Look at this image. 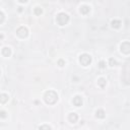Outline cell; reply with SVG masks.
Wrapping results in <instances>:
<instances>
[{
	"mask_svg": "<svg viewBox=\"0 0 130 130\" xmlns=\"http://www.w3.org/2000/svg\"><path fill=\"white\" fill-rule=\"evenodd\" d=\"M44 100H45V102H46L47 104L53 105V104H55V103L57 102V100H58V94H57V92L54 91V90H48V91H46L45 94H44Z\"/></svg>",
	"mask_w": 130,
	"mask_h": 130,
	"instance_id": "obj_1",
	"label": "cell"
},
{
	"mask_svg": "<svg viewBox=\"0 0 130 130\" xmlns=\"http://www.w3.org/2000/svg\"><path fill=\"white\" fill-rule=\"evenodd\" d=\"M68 21H69V16H68L67 13L60 12V13L57 14V16H56V22L59 25H65Z\"/></svg>",
	"mask_w": 130,
	"mask_h": 130,
	"instance_id": "obj_2",
	"label": "cell"
},
{
	"mask_svg": "<svg viewBox=\"0 0 130 130\" xmlns=\"http://www.w3.org/2000/svg\"><path fill=\"white\" fill-rule=\"evenodd\" d=\"M79 62L82 66H87L91 63V56L84 53V54H81L79 56Z\"/></svg>",
	"mask_w": 130,
	"mask_h": 130,
	"instance_id": "obj_3",
	"label": "cell"
},
{
	"mask_svg": "<svg viewBox=\"0 0 130 130\" xmlns=\"http://www.w3.org/2000/svg\"><path fill=\"white\" fill-rule=\"evenodd\" d=\"M16 34L20 38H26L27 35H28V29L25 26H19L16 30Z\"/></svg>",
	"mask_w": 130,
	"mask_h": 130,
	"instance_id": "obj_4",
	"label": "cell"
},
{
	"mask_svg": "<svg viewBox=\"0 0 130 130\" xmlns=\"http://www.w3.org/2000/svg\"><path fill=\"white\" fill-rule=\"evenodd\" d=\"M120 50H121V52L124 53V54H129V53H130V43H129L128 41L123 42V43L121 44V46H120Z\"/></svg>",
	"mask_w": 130,
	"mask_h": 130,
	"instance_id": "obj_5",
	"label": "cell"
},
{
	"mask_svg": "<svg viewBox=\"0 0 130 130\" xmlns=\"http://www.w3.org/2000/svg\"><path fill=\"white\" fill-rule=\"evenodd\" d=\"M72 103L74 104V106L76 107H80L82 105V98L80 95H75L72 100Z\"/></svg>",
	"mask_w": 130,
	"mask_h": 130,
	"instance_id": "obj_6",
	"label": "cell"
},
{
	"mask_svg": "<svg viewBox=\"0 0 130 130\" xmlns=\"http://www.w3.org/2000/svg\"><path fill=\"white\" fill-rule=\"evenodd\" d=\"M68 120L71 123H76L77 120H78V115L76 113H70L69 116H68Z\"/></svg>",
	"mask_w": 130,
	"mask_h": 130,
	"instance_id": "obj_7",
	"label": "cell"
},
{
	"mask_svg": "<svg viewBox=\"0 0 130 130\" xmlns=\"http://www.w3.org/2000/svg\"><path fill=\"white\" fill-rule=\"evenodd\" d=\"M1 53H2V55L4 57H10V55H11V49L8 48V47H4L2 49V51H1Z\"/></svg>",
	"mask_w": 130,
	"mask_h": 130,
	"instance_id": "obj_8",
	"label": "cell"
},
{
	"mask_svg": "<svg viewBox=\"0 0 130 130\" xmlns=\"http://www.w3.org/2000/svg\"><path fill=\"white\" fill-rule=\"evenodd\" d=\"M105 116H106V114H105V111H104V110L99 109V110L95 111V117H96V118L103 119V118H105Z\"/></svg>",
	"mask_w": 130,
	"mask_h": 130,
	"instance_id": "obj_9",
	"label": "cell"
},
{
	"mask_svg": "<svg viewBox=\"0 0 130 130\" xmlns=\"http://www.w3.org/2000/svg\"><path fill=\"white\" fill-rule=\"evenodd\" d=\"M89 11H90V7L89 6H87V5H81L80 6V12L82 14H87Z\"/></svg>",
	"mask_w": 130,
	"mask_h": 130,
	"instance_id": "obj_10",
	"label": "cell"
},
{
	"mask_svg": "<svg viewBox=\"0 0 130 130\" xmlns=\"http://www.w3.org/2000/svg\"><path fill=\"white\" fill-rule=\"evenodd\" d=\"M111 24H112V26H113L114 28H119V27L121 26L122 22H121V20H119V19H114V20H112Z\"/></svg>",
	"mask_w": 130,
	"mask_h": 130,
	"instance_id": "obj_11",
	"label": "cell"
},
{
	"mask_svg": "<svg viewBox=\"0 0 130 130\" xmlns=\"http://www.w3.org/2000/svg\"><path fill=\"white\" fill-rule=\"evenodd\" d=\"M8 99H9L8 94H6V93H1V94H0V103H1V104L7 103Z\"/></svg>",
	"mask_w": 130,
	"mask_h": 130,
	"instance_id": "obj_12",
	"label": "cell"
},
{
	"mask_svg": "<svg viewBox=\"0 0 130 130\" xmlns=\"http://www.w3.org/2000/svg\"><path fill=\"white\" fill-rule=\"evenodd\" d=\"M98 84H99L101 87H105V86H106V84H107V80H106L105 78L101 77V78H99V79H98Z\"/></svg>",
	"mask_w": 130,
	"mask_h": 130,
	"instance_id": "obj_13",
	"label": "cell"
},
{
	"mask_svg": "<svg viewBox=\"0 0 130 130\" xmlns=\"http://www.w3.org/2000/svg\"><path fill=\"white\" fill-rule=\"evenodd\" d=\"M34 13H35L36 15H41V14L43 13V9H42L41 7H39V6H37V7H35V9H34Z\"/></svg>",
	"mask_w": 130,
	"mask_h": 130,
	"instance_id": "obj_14",
	"label": "cell"
},
{
	"mask_svg": "<svg viewBox=\"0 0 130 130\" xmlns=\"http://www.w3.org/2000/svg\"><path fill=\"white\" fill-rule=\"evenodd\" d=\"M39 130H52L51 129V127L49 126V125H42V126H40L39 127Z\"/></svg>",
	"mask_w": 130,
	"mask_h": 130,
	"instance_id": "obj_15",
	"label": "cell"
},
{
	"mask_svg": "<svg viewBox=\"0 0 130 130\" xmlns=\"http://www.w3.org/2000/svg\"><path fill=\"white\" fill-rule=\"evenodd\" d=\"M109 64H110V66H116L117 65V61L115 59H113V58H110L109 59Z\"/></svg>",
	"mask_w": 130,
	"mask_h": 130,
	"instance_id": "obj_16",
	"label": "cell"
},
{
	"mask_svg": "<svg viewBox=\"0 0 130 130\" xmlns=\"http://www.w3.org/2000/svg\"><path fill=\"white\" fill-rule=\"evenodd\" d=\"M99 67L102 68V69L105 68V67H106V62H105V61H100V63H99Z\"/></svg>",
	"mask_w": 130,
	"mask_h": 130,
	"instance_id": "obj_17",
	"label": "cell"
},
{
	"mask_svg": "<svg viewBox=\"0 0 130 130\" xmlns=\"http://www.w3.org/2000/svg\"><path fill=\"white\" fill-rule=\"evenodd\" d=\"M4 18H5V15L2 11H0V23H2L4 21Z\"/></svg>",
	"mask_w": 130,
	"mask_h": 130,
	"instance_id": "obj_18",
	"label": "cell"
},
{
	"mask_svg": "<svg viewBox=\"0 0 130 130\" xmlns=\"http://www.w3.org/2000/svg\"><path fill=\"white\" fill-rule=\"evenodd\" d=\"M58 65H59V66H61V67H62V66H64V65H65V62H64V60H62V59H59V60H58Z\"/></svg>",
	"mask_w": 130,
	"mask_h": 130,
	"instance_id": "obj_19",
	"label": "cell"
},
{
	"mask_svg": "<svg viewBox=\"0 0 130 130\" xmlns=\"http://www.w3.org/2000/svg\"><path fill=\"white\" fill-rule=\"evenodd\" d=\"M0 117H1V118H6V117H7V115H6V112H4V111H1V112H0Z\"/></svg>",
	"mask_w": 130,
	"mask_h": 130,
	"instance_id": "obj_20",
	"label": "cell"
},
{
	"mask_svg": "<svg viewBox=\"0 0 130 130\" xmlns=\"http://www.w3.org/2000/svg\"><path fill=\"white\" fill-rule=\"evenodd\" d=\"M2 38H3V36H2V35H0V39H2Z\"/></svg>",
	"mask_w": 130,
	"mask_h": 130,
	"instance_id": "obj_21",
	"label": "cell"
}]
</instances>
